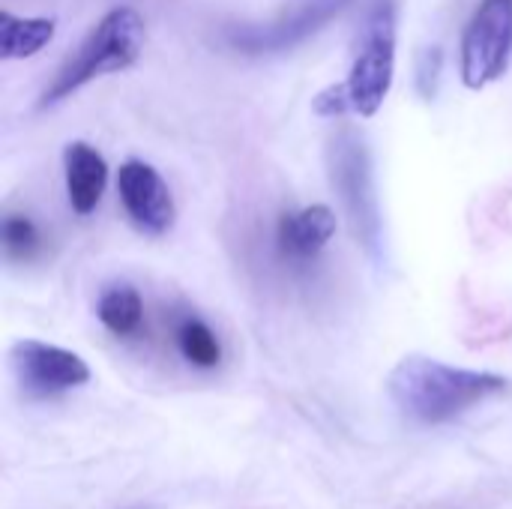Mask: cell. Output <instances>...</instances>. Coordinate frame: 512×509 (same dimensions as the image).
<instances>
[{
  "mask_svg": "<svg viewBox=\"0 0 512 509\" xmlns=\"http://www.w3.org/2000/svg\"><path fill=\"white\" fill-rule=\"evenodd\" d=\"M57 33L51 15H15L0 12V57L3 60H30L36 57Z\"/></svg>",
  "mask_w": 512,
  "mask_h": 509,
  "instance_id": "cell-10",
  "label": "cell"
},
{
  "mask_svg": "<svg viewBox=\"0 0 512 509\" xmlns=\"http://www.w3.org/2000/svg\"><path fill=\"white\" fill-rule=\"evenodd\" d=\"M9 360L21 387L33 396H57L90 381V366L84 363V357L39 339L15 342Z\"/></svg>",
  "mask_w": 512,
  "mask_h": 509,
  "instance_id": "cell-5",
  "label": "cell"
},
{
  "mask_svg": "<svg viewBox=\"0 0 512 509\" xmlns=\"http://www.w3.org/2000/svg\"><path fill=\"white\" fill-rule=\"evenodd\" d=\"M96 315L108 333L126 339V336H135L144 324V300L132 285H114L102 291L96 303Z\"/></svg>",
  "mask_w": 512,
  "mask_h": 509,
  "instance_id": "cell-11",
  "label": "cell"
},
{
  "mask_svg": "<svg viewBox=\"0 0 512 509\" xmlns=\"http://www.w3.org/2000/svg\"><path fill=\"white\" fill-rule=\"evenodd\" d=\"M63 180H66V195L69 207L78 216H90L108 186V165L105 156L87 144V141H72L63 150Z\"/></svg>",
  "mask_w": 512,
  "mask_h": 509,
  "instance_id": "cell-8",
  "label": "cell"
},
{
  "mask_svg": "<svg viewBox=\"0 0 512 509\" xmlns=\"http://www.w3.org/2000/svg\"><path fill=\"white\" fill-rule=\"evenodd\" d=\"M174 339H177V348H180V354L186 357V363H192V366H198V369H213V366H219V360H222V345H219L216 333H213L201 318H195V315L183 318V321L177 324Z\"/></svg>",
  "mask_w": 512,
  "mask_h": 509,
  "instance_id": "cell-12",
  "label": "cell"
},
{
  "mask_svg": "<svg viewBox=\"0 0 512 509\" xmlns=\"http://www.w3.org/2000/svg\"><path fill=\"white\" fill-rule=\"evenodd\" d=\"M396 78V6L393 0H378L366 15V24L357 39V54L351 60L348 78L324 87L312 99V111L318 117H375Z\"/></svg>",
  "mask_w": 512,
  "mask_h": 509,
  "instance_id": "cell-2",
  "label": "cell"
},
{
  "mask_svg": "<svg viewBox=\"0 0 512 509\" xmlns=\"http://www.w3.org/2000/svg\"><path fill=\"white\" fill-rule=\"evenodd\" d=\"M42 246L36 225L27 216H9L3 222V249L12 261H30Z\"/></svg>",
  "mask_w": 512,
  "mask_h": 509,
  "instance_id": "cell-13",
  "label": "cell"
},
{
  "mask_svg": "<svg viewBox=\"0 0 512 509\" xmlns=\"http://www.w3.org/2000/svg\"><path fill=\"white\" fill-rule=\"evenodd\" d=\"M512 63V0H483L465 24L459 75L474 93L501 81Z\"/></svg>",
  "mask_w": 512,
  "mask_h": 509,
  "instance_id": "cell-4",
  "label": "cell"
},
{
  "mask_svg": "<svg viewBox=\"0 0 512 509\" xmlns=\"http://www.w3.org/2000/svg\"><path fill=\"white\" fill-rule=\"evenodd\" d=\"M117 192L126 216L144 237H162L174 228L177 207L168 183L153 165L141 159L123 162L117 171Z\"/></svg>",
  "mask_w": 512,
  "mask_h": 509,
  "instance_id": "cell-6",
  "label": "cell"
},
{
  "mask_svg": "<svg viewBox=\"0 0 512 509\" xmlns=\"http://www.w3.org/2000/svg\"><path fill=\"white\" fill-rule=\"evenodd\" d=\"M507 390L510 381L504 375L450 366L423 354H408L387 378V393L399 414L420 426L453 423Z\"/></svg>",
  "mask_w": 512,
  "mask_h": 509,
  "instance_id": "cell-1",
  "label": "cell"
},
{
  "mask_svg": "<svg viewBox=\"0 0 512 509\" xmlns=\"http://www.w3.org/2000/svg\"><path fill=\"white\" fill-rule=\"evenodd\" d=\"M339 219L327 204H309L297 213H285L276 228L279 252L291 261H309L336 237Z\"/></svg>",
  "mask_w": 512,
  "mask_h": 509,
  "instance_id": "cell-7",
  "label": "cell"
},
{
  "mask_svg": "<svg viewBox=\"0 0 512 509\" xmlns=\"http://www.w3.org/2000/svg\"><path fill=\"white\" fill-rule=\"evenodd\" d=\"M144 27L147 24H144L138 9H132V6L108 9L90 27V33L81 39L75 54L60 66L54 81L45 87L39 105L42 108L57 105V102L69 99L72 93H78L81 87H87L90 81H96L102 75L132 69L138 63L141 51H144V36H147Z\"/></svg>",
  "mask_w": 512,
  "mask_h": 509,
  "instance_id": "cell-3",
  "label": "cell"
},
{
  "mask_svg": "<svg viewBox=\"0 0 512 509\" xmlns=\"http://www.w3.org/2000/svg\"><path fill=\"white\" fill-rule=\"evenodd\" d=\"M336 165H333V183H339L345 204L357 222V231L369 222L372 228L378 225L375 219V198L369 195V171H366V153L351 135H342L336 144Z\"/></svg>",
  "mask_w": 512,
  "mask_h": 509,
  "instance_id": "cell-9",
  "label": "cell"
},
{
  "mask_svg": "<svg viewBox=\"0 0 512 509\" xmlns=\"http://www.w3.org/2000/svg\"><path fill=\"white\" fill-rule=\"evenodd\" d=\"M132 509H150V507H132Z\"/></svg>",
  "mask_w": 512,
  "mask_h": 509,
  "instance_id": "cell-14",
  "label": "cell"
}]
</instances>
